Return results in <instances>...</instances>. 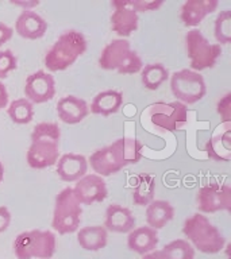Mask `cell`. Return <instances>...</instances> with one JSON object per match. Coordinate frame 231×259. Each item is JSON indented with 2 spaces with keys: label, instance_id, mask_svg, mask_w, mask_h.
Returning a JSON list of instances; mask_svg holds the SVG:
<instances>
[{
  "label": "cell",
  "instance_id": "obj_34",
  "mask_svg": "<svg viewBox=\"0 0 231 259\" xmlns=\"http://www.w3.org/2000/svg\"><path fill=\"white\" fill-rule=\"evenodd\" d=\"M11 223V213L8 210L7 206H0V234H3L4 231H7Z\"/></svg>",
  "mask_w": 231,
  "mask_h": 259
},
{
  "label": "cell",
  "instance_id": "obj_4",
  "mask_svg": "<svg viewBox=\"0 0 231 259\" xmlns=\"http://www.w3.org/2000/svg\"><path fill=\"white\" fill-rule=\"evenodd\" d=\"M99 66L104 70H117L119 74H135L143 68L142 58L131 50L127 39L111 40L99 57Z\"/></svg>",
  "mask_w": 231,
  "mask_h": 259
},
{
  "label": "cell",
  "instance_id": "obj_5",
  "mask_svg": "<svg viewBox=\"0 0 231 259\" xmlns=\"http://www.w3.org/2000/svg\"><path fill=\"white\" fill-rule=\"evenodd\" d=\"M14 252L18 259H50L56 252V235L42 230L22 232L14 240Z\"/></svg>",
  "mask_w": 231,
  "mask_h": 259
},
{
  "label": "cell",
  "instance_id": "obj_17",
  "mask_svg": "<svg viewBox=\"0 0 231 259\" xmlns=\"http://www.w3.org/2000/svg\"><path fill=\"white\" fill-rule=\"evenodd\" d=\"M89 107L87 101L80 97L69 96L61 97L57 103V115L61 121L66 124H77L88 116Z\"/></svg>",
  "mask_w": 231,
  "mask_h": 259
},
{
  "label": "cell",
  "instance_id": "obj_15",
  "mask_svg": "<svg viewBox=\"0 0 231 259\" xmlns=\"http://www.w3.org/2000/svg\"><path fill=\"white\" fill-rule=\"evenodd\" d=\"M88 171V159L84 155L68 153L57 161V174L64 182H77Z\"/></svg>",
  "mask_w": 231,
  "mask_h": 259
},
{
  "label": "cell",
  "instance_id": "obj_25",
  "mask_svg": "<svg viewBox=\"0 0 231 259\" xmlns=\"http://www.w3.org/2000/svg\"><path fill=\"white\" fill-rule=\"evenodd\" d=\"M133 202L138 206L149 205L156 194V178L150 174H139L133 186Z\"/></svg>",
  "mask_w": 231,
  "mask_h": 259
},
{
  "label": "cell",
  "instance_id": "obj_26",
  "mask_svg": "<svg viewBox=\"0 0 231 259\" xmlns=\"http://www.w3.org/2000/svg\"><path fill=\"white\" fill-rule=\"evenodd\" d=\"M169 78V70L162 64H147L141 70L142 84L149 91H157Z\"/></svg>",
  "mask_w": 231,
  "mask_h": 259
},
{
  "label": "cell",
  "instance_id": "obj_8",
  "mask_svg": "<svg viewBox=\"0 0 231 259\" xmlns=\"http://www.w3.org/2000/svg\"><path fill=\"white\" fill-rule=\"evenodd\" d=\"M170 89L177 101L182 104H195L206 96V81L200 73L190 69H181L170 76Z\"/></svg>",
  "mask_w": 231,
  "mask_h": 259
},
{
  "label": "cell",
  "instance_id": "obj_20",
  "mask_svg": "<svg viewBox=\"0 0 231 259\" xmlns=\"http://www.w3.org/2000/svg\"><path fill=\"white\" fill-rule=\"evenodd\" d=\"M158 242H160L158 232L147 226L134 228L131 232H129V238H127V246L130 250L139 255L149 254L156 250Z\"/></svg>",
  "mask_w": 231,
  "mask_h": 259
},
{
  "label": "cell",
  "instance_id": "obj_33",
  "mask_svg": "<svg viewBox=\"0 0 231 259\" xmlns=\"http://www.w3.org/2000/svg\"><path fill=\"white\" fill-rule=\"evenodd\" d=\"M231 95L227 93L223 96V99H220V101L218 103V113L222 116L224 124H230V117H231Z\"/></svg>",
  "mask_w": 231,
  "mask_h": 259
},
{
  "label": "cell",
  "instance_id": "obj_30",
  "mask_svg": "<svg viewBox=\"0 0 231 259\" xmlns=\"http://www.w3.org/2000/svg\"><path fill=\"white\" fill-rule=\"evenodd\" d=\"M215 38L220 45H227L231 40V11L219 12L215 19ZM218 44V45H219Z\"/></svg>",
  "mask_w": 231,
  "mask_h": 259
},
{
  "label": "cell",
  "instance_id": "obj_27",
  "mask_svg": "<svg viewBox=\"0 0 231 259\" xmlns=\"http://www.w3.org/2000/svg\"><path fill=\"white\" fill-rule=\"evenodd\" d=\"M8 116L16 124H27L34 117V105L26 99H18L8 105Z\"/></svg>",
  "mask_w": 231,
  "mask_h": 259
},
{
  "label": "cell",
  "instance_id": "obj_6",
  "mask_svg": "<svg viewBox=\"0 0 231 259\" xmlns=\"http://www.w3.org/2000/svg\"><path fill=\"white\" fill-rule=\"evenodd\" d=\"M83 208L73 194L72 188H65L57 194L53 210L52 227L60 235L73 234L79 230Z\"/></svg>",
  "mask_w": 231,
  "mask_h": 259
},
{
  "label": "cell",
  "instance_id": "obj_12",
  "mask_svg": "<svg viewBox=\"0 0 231 259\" xmlns=\"http://www.w3.org/2000/svg\"><path fill=\"white\" fill-rule=\"evenodd\" d=\"M72 190L81 205H92L95 202L104 201L108 196L104 178L97 174H85L76 182Z\"/></svg>",
  "mask_w": 231,
  "mask_h": 259
},
{
  "label": "cell",
  "instance_id": "obj_37",
  "mask_svg": "<svg viewBox=\"0 0 231 259\" xmlns=\"http://www.w3.org/2000/svg\"><path fill=\"white\" fill-rule=\"evenodd\" d=\"M8 91L6 88V85L0 81V111L3 108H6L8 104Z\"/></svg>",
  "mask_w": 231,
  "mask_h": 259
},
{
  "label": "cell",
  "instance_id": "obj_3",
  "mask_svg": "<svg viewBox=\"0 0 231 259\" xmlns=\"http://www.w3.org/2000/svg\"><path fill=\"white\" fill-rule=\"evenodd\" d=\"M87 50V39L81 32L69 30L58 36L45 56V66L50 72L70 68Z\"/></svg>",
  "mask_w": 231,
  "mask_h": 259
},
{
  "label": "cell",
  "instance_id": "obj_11",
  "mask_svg": "<svg viewBox=\"0 0 231 259\" xmlns=\"http://www.w3.org/2000/svg\"><path fill=\"white\" fill-rule=\"evenodd\" d=\"M24 95L32 104L48 103L56 96L54 77L45 70H36L27 77L24 84Z\"/></svg>",
  "mask_w": 231,
  "mask_h": 259
},
{
  "label": "cell",
  "instance_id": "obj_39",
  "mask_svg": "<svg viewBox=\"0 0 231 259\" xmlns=\"http://www.w3.org/2000/svg\"><path fill=\"white\" fill-rule=\"evenodd\" d=\"M3 178H4V167L2 165V162H0V184L3 182Z\"/></svg>",
  "mask_w": 231,
  "mask_h": 259
},
{
  "label": "cell",
  "instance_id": "obj_2",
  "mask_svg": "<svg viewBox=\"0 0 231 259\" xmlns=\"http://www.w3.org/2000/svg\"><path fill=\"white\" fill-rule=\"evenodd\" d=\"M182 234L186 242L203 254H218L226 246L222 232L202 213H195L184 222Z\"/></svg>",
  "mask_w": 231,
  "mask_h": 259
},
{
  "label": "cell",
  "instance_id": "obj_22",
  "mask_svg": "<svg viewBox=\"0 0 231 259\" xmlns=\"http://www.w3.org/2000/svg\"><path fill=\"white\" fill-rule=\"evenodd\" d=\"M207 155L219 162H228L231 159V131L230 124H226L223 133L215 134L206 145Z\"/></svg>",
  "mask_w": 231,
  "mask_h": 259
},
{
  "label": "cell",
  "instance_id": "obj_21",
  "mask_svg": "<svg viewBox=\"0 0 231 259\" xmlns=\"http://www.w3.org/2000/svg\"><path fill=\"white\" fill-rule=\"evenodd\" d=\"M173 218V205L169 201H165V200H153L146 208L147 227L156 231L162 230Z\"/></svg>",
  "mask_w": 231,
  "mask_h": 259
},
{
  "label": "cell",
  "instance_id": "obj_16",
  "mask_svg": "<svg viewBox=\"0 0 231 259\" xmlns=\"http://www.w3.org/2000/svg\"><path fill=\"white\" fill-rule=\"evenodd\" d=\"M218 0H188L181 6L180 18L186 27H196L207 15L216 11Z\"/></svg>",
  "mask_w": 231,
  "mask_h": 259
},
{
  "label": "cell",
  "instance_id": "obj_19",
  "mask_svg": "<svg viewBox=\"0 0 231 259\" xmlns=\"http://www.w3.org/2000/svg\"><path fill=\"white\" fill-rule=\"evenodd\" d=\"M135 227V218L129 208L119 204H111L105 210L104 228L115 234H127Z\"/></svg>",
  "mask_w": 231,
  "mask_h": 259
},
{
  "label": "cell",
  "instance_id": "obj_14",
  "mask_svg": "<svg viewBox=\"0 0 231 259\" xmlns=\"http://www.w3.org/2000/svg\"><path fill=\"white\" fill-rule=\"evenodd\" d=\"M27 163L32 169H46L56 165L60 158V145L52 142L35 141L27 150Z\"/></svg>",
  "mask_w": 231,
  "mask_h": 259
},
{
  "label": "cell",
  "instance_id": "obj_35",
  "mask_svg": "<svg viewBox=\"0 0 231 259\" xmlns=\"http://www.w3.org/2000/svg\"><path fill=\"white\" fill-rule=\"evenodd\" d=\"M12 35H14V30L7 24L0 23V48L11 39Z\"/></svg>",
  "mask_w": 231,
  "mask_h": 259
},
{
  "label": "cell",
  "instance_id": "obj_7",
  "mask_svg": "<svg viewBox=\"0 0 231 259\" xmlns=\"http://www.w3.org/2000/svg\"><path fill=\"white\" fill-rule=\"evenodd\" d=\"M186 56L190 61V70L200 72L214 68L219 57L222 56V48L218 44H211L200 30H190L185 35Z\"/></svg>",
  "mask_w": 231,
  "mask_h": 259
},
{
  "label": "cell",
  "instance_id": "obj_36",
  "mask_svg": "<svg viewBox=\"0 0 231 259\" xmlns=\"http://www.w3.org/2000/svg\"><path fill=\"white\" fill-rule=\"evenodd\" d=\"M11 4L16 6V7H23V11H32V8L36 7L40 2L38 0H32V2H18V0H11Z\"/></svg>",
  "mask_w": 231,
  "mask_h": 259
},
{
  "label": "cell",
  "instance_id": "obj_24",
  "mask_svg": "<svg viewBox=\"0 0 231 259\" xmlns=\"http://www.w3.org/2000/svg\"><path fill=\"white\" fill-rule=\"evenodd\" d=\"M108 242V234L104 227L88 226L77 232V243L85 251H99Z\"/></svg>",
  "mask_w": 231,
  "mask_h": 259
},
{
  "label": "cell",
  "instance_id": "obj_32",
  "mask_svg": "<svg viewBox=\"0 0 231 259\" xmlns=\"http://www.w3.org/2000/svg\"><path fill=\"white\" fill-rule=\"evenodd\" d=\"M129 6L133 8L134 11L137 12H149V11H154V10H157L164 4L162 0H157V2H145V0H130L127 2Z\"/></svg>",
  "mask_w": 231,
  "mask_h": 259
},
{
  "label": "cell",
  "instance_id": "obj_13",
  "mask_svg": "<svg viewBox=\"0 0 231 259\" xmlns=\"http://www.w3.org/2000/svg\"><path fill=\"white\" fill-rule=\"evenodd\" d=\"M111 6L113 7V12L111 15V28L113 32L123 38H127L137 31L139 16L133 8L130 7L127 2L123 0H113Z\"/></svg>",
  "mask_w": 231,
  "mask_h": 259
},
{
  "label": "cell",
  "instance_id": "obj_31",
  "mask_svg": "<svg viewBox=\"0 0 231 259\" xmlns=\"http://www.w3.org/2000/svg\"><path fill=\"white\" fill-rule=\"evenodd\" d=\"M18 68V58L12 50H0V80L6 78L8 73Z\"/></svg>",
  "mask_w": 231,
  "mask_h": 259
},
{
  "label": "cell",
  "instance_id": "obj_28",
  "mask_svg": "<svg viewBox=\"0 0 231 259\" xmlns=\"http://www.w3.org/2000/svg\"><path fill=\"white\" fill-rule=\"evenodd\" d=\"M162 252L168 259H195V248L184 239H176L165 244Z\"/></svg>",
  "mask_w": 231,
  "mask_h": 259
},
{
  "label": "cell",
  "instance_id": "obj_29",
  "mask_svg": "<svg viewBox=\"0 0 231 259\" xmlns=\"http://www.w3.org/2000/svg\"><path fill=\"white\" fill-rule=\"evenodd\" d=\"M35 141H45L52 142L60 145L61 141V130L58 124L50 123V121H42L32 128L31 133V142Z\"/></svg>",
  "mask_w": 231,
  "mask_h": 259
},
{
  "label": "cell",
  "instance_id": "obj_1",
  "mask_svg": "<svg viewBox=\"0 0 231 259\" xmlns=\"http://www.w3.org/2000/svg\"><path fill=\"white\" fill-rule=\"evenodd\" d=\"M143 145L135 138H121L111 145L96 150L89 157V163L95 174L109 177L126 166L135 165L142 159Z\"/></svg>",
  "mask_w": 231,
  "mask_h": 259
},
{
  "label": "cell",
  "instance_id": "obj_38",
  "mask_svg": "<svg viewBox=\"0 0 231 259\" xmlns=\"http://www.w3.org/2000/svg\"><path fill=\"white\" fill-rule=\"evenodd\" d=\"M142 259H168L165 256V254L162 252V250H154L149 254H145L142 256Z\"/></svg>",
  "mask_w": 231,
  "mask_h": 259
},
{
  "label": "cell",
  "instance_id": "obj_10",
  "mask_svg": "<svg viewBox=\"0 0 231 259\" xmlns=\"http://www.w3.org/2000/svg\"><path fill=\"white\" fill-rule=\"evenodd\" d=\"M198 208L203 213L231 210V188L227 184L212 182L202 186L198 192Z\"/></svg>",
  "mask_w": 231,
  "mask_h": 259
},
{
  "label": "cell",
  "instance_id": "obj_23",
  "mask_svg": "<svg viewBox=\"0 0 231 259\" xmlns=\"http://www.w3.org/2000/svg\"><path fill=\"white\" fill-rule=\"evenodd\" d=\"M123 104V95L118 91H103L93 97L91 103V112L101 116H109L117 113Z\"/></svg>",
  "mask_w": 231,
  "mask_h": 259
},
{
  "label": "cell",
  "instance_id": "obj_18",
  "mask_svg": "<svg viewBox=\"0 0 231 259\" xmlns=\"http://www.w3.org/2000/svg\"><path fill=\"white\" fill-rule=\"evenodd\" d=\"M46 20L34 11H22L15 22L16 34L24 39H40L46 34Z\"/></svg>",
  "mask_w": 231,
  "mask_h": 259
},
{
  "label": "cell",
  "instance_id": "obj_9",
  "mask_svg": "<svg viewBox=\"0 0 231 259\" xmlns=\"http://www.w3.org/2000/svg\"><path fill=\"white\" fill-rule=\"evenodd\" d=\"M150 120L154 125L165 131H178L186 124L188 108L180 101L172 103H156L150 107Z\"/></svg>",
  "mask_w": 231,
  "mask_h": 259
}]
</instances>
